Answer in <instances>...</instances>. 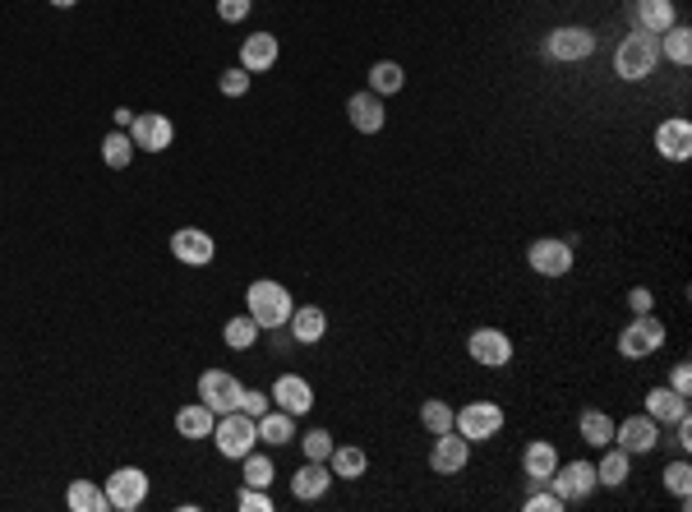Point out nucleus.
Returning <instances> with one entry per match:
<instances>
[{
  "instance_id": "1",
  "label": "nucleus",
  "mask_w": 692,
  "mask_h": 512,
  "mask_svg": "<svg viewBox=\"0 0 692 512\" xmlns=\"http://www.w3.org/2000/svg\"><path fill=\"white\" fill-rule=\"evenodd\" d=\"M656 65H660V37L642 33V28H633V33L614 47V74H619L623 84H642Z\"/></svg>"
},
{
  "instance_id": "2",
  "label": "nucleus",
  "mask_w": 692,
  "mask_h": 512,
  "mask_svg": "<svg viewBox=\"0 0 692 512\" xmlns=\"http://www.w3.org/2000/svg\"><path fill=\"white\" fill-rule=\"evenodd\" d=\"M245 300H250V319L259 323L263 333L268 328H287L291 319V291L282 282H268V277H259V282H250V291H245Z\"/></svg>"
},
{
  "instance_id": "3",
  "label": "nucleus",
  "mask_w": 692,
  "mask_h": 512,
  "mask_svg": "<svg viewBox=\"0 0 692 512\" xmlns=\"http://www.w3.org/2000/svg\"><path fill=\"white\" fill-rule=\"evenodd\" d=\"M213 439H217V453L240 462V457L254 453V443H259V420L245 416V411H227V416H217Z\"/></svg>"
},
{
  "instance_id": "4",
  "label": "nucleus",
  "mask_w": 692,
  "mask_h": 512,
  "mask_svg": "<svg viewBox=\"0 0 692 512\" xmlns=\"http://www.w3.org/2000/svg\"><path fill=\"white\" fill-rule=\"evenodd\" d=\"M660 346H665V323H660L656 314H633L628 328L619 333V351L628 360H646L651 351H660Z\"/></svg>"
},
{
  "instance_id": "5",
  "label": "nucleus",
  "mask_w": 692,
  "mask_h": 512,
  "mask_svg": "<svg viewBox=\"0 0 692 512\" xmlns=\"http://www.w3.org/2000/svg\"><path fill=\"white\" fill-rule=\"evenodd\" d=\"M107 508L111 512H139L148 499V476L139 471V466H120V471H111L107 485Z\"/></svg>"
},
{
  "instance_id": "6",
  "label": "nucleus",
  "mask_w": 692,
  "mask_h": 512,
  "mask_svg": "<svg viewBox=\"0 0 692 512\" xmlns=\"http://www.w3.org/2000/svg\"><path fill=\"white\" fill-rule=\"evenodd\" d=\"M453 429L462 434L466 443H485V439H494L503 429V406H494V402H471V406H462L453 416Z\"/></svg>"
},
{
  "instance_id": "7",
  "label": "nucleus",
  "mask_w": 692,
  "mask_h": 512,
  "mask_svg": "<svg viewBox=\"0 0 692 512\" xmlns=\"http://www.w3.org/2000/svg\"><path fill=\"white\" fill-rule=\"evenodd\" d=\"M466 351H471V360L485 365V370H503V365L517 356L513 337L499 333V328H476V333L466 337Z\"/></svg>"
},
{
  "instance_id": "8",
  "label": "nucleus",
  "mask_w": 692,
  "mask_h": 512,
  "mask_svg": "<svg viewBox=\"0 0 692 512\" xmlns=\"http://www.w3.org/2000/svg\"><path fill=\"white\" fill-rule=\"evenodd\" d=\"M596 485L600 480H596V466L591 462H563V466H554V476H549V489H554L563 503L591 499V489Z\"/></svg>"
},
{
  "instance_id": "9",
  "label": "nucleus",
  "mask_w": 692,
  "mask_h": 512,
  "mask_svg": "<svg viewBox=\"0 0 692 512\" xmlns=\"http://www.w3.org/2000/svg\"><path fill=\"white\" fill-rule=\"evenodd\" d=\"M545 51L549 60H563V65H577V60H586L591 56V51H596V33H591V28H554V33L545 37Z\"/></svg>"
},
{
  "instance_id": "10",
  "label": "nucleus",
  "mask_w": 692,
  "mask_h": 512,
  "mask_svg": "<svg viewBox=\"0 0 692 512\" xmlns=\"http://www.w3.org/2000/svg\"><path fill=\"white\" fill-rule=\"evenodd\" d=\"M240 379L236 374H227V370H203L199 374V402L203 406H213L217 416H227V411H236L240 406Z\"/></svg>"
},
{
  "instance_id": "11",
  "label": "nucleus",
  "mask_w": 692,
  "mask_h": 512,
  "mask_svg": "<svg viewBox=\"0 0 692 512\" xmlns=\"http://www.w3.org/2000/svg\"><path fill=\"white\" fill-rule=\"evenodd\" d=\"M526 263L536 268L540 277H568L573 273V245L554 236H540L531 250H526Z\"/></svg>"
},
{
  "instance_id": "12",
  "label": "nucleus",
  "mask_w": 692,
  "mask_h": 512,
  "mask_svg": "<svg viewBox=\"0 0 692 512\" xmlns=\"http://www.w3.org/2000/svg\"><path fill=\"white\" fill-rule=\"evenodd\" d=\"M130 139H134V148H144V153H167L171 139H176V125H171L162 111H144V116H134Z\"/></svg>"
},
{
  "instance_id": "13",
  "label": "nucleus",
  "mask_w": 692,
  "mask_h": 512,
  "mask_svg": "<svg viewBox=\"0 0 692 512\" xmlns=\"http://www.w3.org/2000/svg\"><path fill=\"white\" fill-rule=\"evenodd\" d=\"M660 443V425L651 416H628L623 425H614V448H623L628 457H642Z\"/></svg>"
},
{
  "instance_id": "14",
  "label": "nucleus",
  "mask_w": 692,
  "mask_h": 512,
  "mask_svg": "<svg viewBox=\"0 0 692 512\" xmlns=\"http://www.w3.org/2000/svg\"><path fill=\"white\" fill-rule=\"evenodd\" d=\"M466 457H471V443H466L457 429H448V434H434L430 466L439 471V476H457V471L466 466Z\"/></svg>"
},
{
  "instance_id": "15",
  "label": "nucleus",
  "mask_w": 692,
  "mask_h": 512,
  "mask_svg": "<svg viewBox=\"0 0 692 512\" xmlns=\"http://www.w3.org/2000/svg\"><path fill=\"white\" fill-rule=\"evenodd\" d=\"M171 254H176L185 268H203V263H213L217 245H213V236H208V231L185 227V231H176V236H171Z\"/></svg>"
},
{
  "instance_id": "16",
  "label": "nucleus",
  "mask_w": 692,
  "mask_h": 512,
  "mask_svg": "<svg viewBox=\"0 0 692 512\" xmlns=\"http://www.w3.org/2000/svg\"><path fill=\"white\" fill-rule=\"evenodd\" d=\"M268 397H273V406H282L287 416H305V411H314V388L300 379V374H282Z\"/></svg>"
},
{
  "instance_id": "17",
  "label": "nucleus",
  "mask_w": 692,
  "mask_h": 512,
  "mask_svg": "<svg viewBox=\"0 0 692 512\" xmlns=\"http://www.w3.org/2000/svg\"><path fill=\"white\" fill-rule=\"evenodd\" d=\"M346 116H351V125H356L360 134H379L383 120H388V111H383V97L379 93H351V102H346Z\"/></svg>"
},
{
  "instance_id": "18",
  "label": "nucleus",
  "mask_w": 692,
  "mask_h": 512,
  "mask_svg": "<svg viewBox=\"0 0 692 512\" xmlns=\"http://www.w3.org/2000/svg\"><path fill=\"white\" fill-rule=\"evenodd\" d=\"M333 489V466H323V462H305L291 476V494H296L300 503H314V499H323Z\"/></svg>"
},
{
  "instance_id": "19",
  "label": "nucleus",
  "mask_w": 692,
  "mask_h": 512,
  "mask_svg": "<svg viewBox=\"0 0 692 512\" xmlns=\"http://www.w3.org/2000/svg\"><path fill=\"white\" fill-rule=\"evenodd\" d=\"M277 65V37L273 33H250L240 42V70L250 74H263Z\"/></svg>"
},
{
  "instance_id": "20",
  "label": "nucleus",
  "mask_w": 692,
  "mask_h": 512,
  "mask_svg": "<svg viewBox=\"0 0 692 512\" xmlns=\"http://www.w3.org/2000/svg\"><path fill=\"white\" fill-rule=\"evenodd\" d=\"M656 153L669 157V162H688L692 153V125L688 120H665L656 130Z\"/></svg>"
},
{
  "instance_id": "21",
  "label": "nucleus",
  "mask_w": 692,
  "mask_h": 512,
  "mask_svg": "<svg viewBox=\"0 0 692 512\" xmlns=\"http://www.w3.org/2000/svg\"><path fill=\"white\" fill-rule=\"evenodd\" d=\"M646 416L656 420V425H674V420L688 416V397L660 383V388H651V393H646Z\"/></svg>"
},
{
  "instance_id": "22",
  "label": "nucleus",
  "mask_w": 692,
  "mask_h": 512,
  "mask_svg": "<svg viewBox=\"0 0 692 512\" xmlns=\"http://www.w3.org/2000/svg\"><path fill=\"white\" fill-rule=\"evenodd\" d=\"M554 466H559V448L545 439L536 443H526V453H522V471L531 485H549V476H554Z\"/></svg>"
},
{
  "instance_id": "23",
  "label": "nucleus",
  "mask_w": 692,
  "mask_h": 512,
  "mask_svg": "<svg viewBox=\"0 0 692 512\" xmlns=\"http://www.w3.org/2000/svg\"><path fill=\"white\" fill-rule=\"evenodd\" d=\"M674 24H679V19H674V0H637L633 5V28H642V33L660 37Z\"/></svg>"
},
{
  "instance_id": "24",
  "label": "nucleus",
  "mask_w": 692,
  "mask_h": 512,
  "mask_svg": "<svg viewBox=\"0 0 692 512\" xmlns=\"http://www.w3.org/2000/svg\"><path fill=\"white\" fill-rule=\"evenodd\" d=\"M287 328H291V337H296L300 346H314L323 333H328V314H323L319 305H305V310H291Z\"/></svg>"
},
{
  "instance_id": "25",
  "label": "nucleus",
  "mask_w": 692,
  "mask_h": 512,
  "mask_svg": "<svg viewBox=\"0 0 692 512\" xmlns=\"http://www.w3.org/2000/svg\"><path fill=\"white\" fill-rule=\"evenodd\" d=\"M213 425H217V411L213 406H203V402L180 406L176 411V429L185 434V439H213Z\"/></svg>"
},
{
  "instance_id": "26",
  "label": "nucleus",
  "mask_w": 692,
  "mask_h": 512,
  "mask_svg": "<svg viewBox=\"0 0 692 512\" xmlns=\"http://www.w3.org/2000/svg\"><path fill=\"white\" fill-rule=\"evenodd\" d=\"M296 439V416H287L282 406H268L259 416V443H291Z\"/></svg>"
},
{
  "instance_id": "27",
  "label": "nucleus",
  "mask_w": 692,
  "mask_h": 512,
  "mask_svg": "<svg viewBox=\"0 0 692 512\" xmlns=\"http://www.w3.org/2000/svg\"><path fill=\"white\" fill-rule=\"evenodd\" d=\"M628 476H633V457L609 443L605 457H600V466H596V480H600V485H609V489H619Z\"/></svg>"
},
{
  "instance_id": "28",
  "label": "nucleus",
  "mask_w": 692,
  "mask_h": 512,
  "mask_svg": "<svg viewBox=\"0 0 692 512\" xmlns=\"http://www.w3.org/2000/svg\"><path fill=\"white\" fill-rule=\"evenodd\" d=\"M328 462H333V476L337 480H360L365 471H370V457H365V448H356V443L333 448V453H328Z\"/></svg>"
},
{
  "instance_id": "29",
  "label": "nucleus",
  "mask_w": 692,
  "mask_h": 512,
  "mask_svg": "<svg viewBox=\"0 0 692 512\" xmlns=\"http://www.w3.org/2000/svg\"><path fill=\"white\" fill-rule=\"evenodd\" d=\"M665 42H660V56H669L679 70H688L692 65V28L688 24H674V28H665Z\"/></svg>"
},
{
  "instance_id": "30",
  "label": "nucleus",
  "mask_w": 692,
  "mask_h": 512,
  "mask_svg": "<svg viewBox=\"0 0 692 512\" xmlns=\"http://www.w3.org/2000/svg\"><path fill=\"white\" fill-rule=\"evenodd\" d=\"M65 503H70L74 512H111L107 508V489L93 485V480H74L70 494H65Z\"/></svg>"
},
{
  "instance_id": "31",
  "label": "nucleus",
  "mask_w": 692,
  "mask_h": 512,
  "mask_svg": "<svg viewBox=\"0 0 692 512\" xmlns=\"http://www.w3.org/2000/svg\"><path fill=\"white\" fill-rule=\"evenodd\" d=\"M134 153H139V148H134V139L125 130H111L107 139H102V162H107L111 171H125L134 162Z\"/></svg>"
},
{
  "instance_id": "32",
  "label": "nucleus",
  "mask_w": 692,
  "mask_h": 512,
  "mask_svg": "<svg viewBox=\"0 0 692 512\" xmlns=\"http://www.w3.org/2000/svg\"><path fill=\"white\" fill-rule=\"evenodd\" d=\"M406 88V70L397 65V60H379L370 70V93H379V97H388V93H402Z\"/></svg>"
},
{
  "instance_id": "33",
  "label": "nucleus",
  "mask_w": 692,
  "mask_h": 512,
  "mask_svg": "<svg viewBox=\"0 0 692 512\" xmlns=\"http://www.w3.org/2000/svg\"><path fill=\"white\" fill-rule=\"evenodd\" d=\"M577 429H582V439L591 443V448H609V443H614V420H609L605 411H586V416L577 420Z\"/></svg>"
},
{
  "instance_id": "34",
  "label": "nucleus",
  "mask_w": 692,
  "mask_h": 512,
  "mask_svg": "<svg viewBox=\"0 0 692 512\" xmlns=\"http://www.w3.org/2000/svg\"><path fill=\"white\" fill-rule=\"evenodd\" d=\"M453 406L448 402H439V397H430V402L420 406V425L430 429V434H448V429H453Z\"/></svg>"
},
{
  "instance_id": "35",
  "label": "nucleus",
  "mask_w": 692,
  "mask_h": 512,
  "mask_svg": "<svg viewBox=\"0 0 692 512\" xmlns=\"http://www.w3.org/2000/svg\"><path fill=\"white\" fill-rule=\"evenodd\" d=\"M259 333H263L259 323H254L250 314H240V319L227 323V346H231V351H250V346L259 342Z\"/></svg>"
},
{
  "instance_id": "36",
  "label": "nucleus",
  "mask_w": 692,
  "mask_h": 512,
  "mask_svg": "<svg viewBox=\"0 0 692 512\" xmlns=\"http://www.w3.org/2000/svg\"><path fill=\"white\" fill-rule=\"evenodd\" d=\"M240 462H245V485H259V489H268V485H273V476H277L273 457L245 453V457H240Z\"/></svg>"
},
{
  "instance_id": "37",
  "label": "nucleus",
  "mask_w": 692,
  "mask_h": 512,
  "mask_svg": "<svg viewBox=\"0 0 692 512\" xmlns=\"http://www.w3.org/2000/svg\"><path fill=\"white\" fill-rule=\"evenodd\" d=\"M665 489H669V494H679V499H688V489H692V466L683 462V457L665 466Z\"/></svg>"
},
{
  "instance_id": "38",
  "label": "nucleus",
  "mask_w": 692,
  "mask_h": 512,
  "mask_svg": "<svg viewBox=\"0 0 692 512\" xmlns=\"http://www.w3.org/2000/svg\"><path fill=\"white\" fill-rule=\"evenodd\" d=\"M300 448H305L310 462H328V453H333V434H328V429H310V434L300 439Z\"/></svg>"
},
{
  "instance_id": "39",
  "label": "nucleus",
  "mask_w": 692,
  "mask_h": 512,
  "mask_svg": "<svg viewBox=\"0 0 692 512\" xmlns=\"http://www.w3.org/2000/svg\"><path fill=\"white\" fill-rule=\"evenodd\" d=\"M217 88H222V97H245L250 93V70H222V79H217Z\"/></svg>"
},
{
  "instance_id": "40",
  "label": "nucleus",
  "mask_w": 692,
  "mask_h": 512,
  "mask_svg": "<svg viewBox=\"0 0 692 512\" xmlns=\"http://www.w3.org/2000/svg\"><path fill=\"white\" fill-rule=\"evenodd\" d=\"M236 508L240 512H273V499H268V489L245 485V489H240V499H236Z\"/></svg>"
},
{
  "instance_id": "41",
  "label": "nucleus",
  "mask_w": 692,
  "mask_h": 512,
  "mask_svg": "<svg viewBox=\"0 0 692 512\" xmlns=\"http://www.w3.org/2000/svg\"><path fill=\"white\" fill-rule=\"evenodd\" d=\"M522 508L526 512H563V499L554 494V489H540V494H526Z\"/></svg>"
},
{
  "instance_id": "42",
  "label": "nucleus",
  "mask_w": 692,
  "mask_h": 512,
  "mask_svg": "<svg viewBox=\"0 0 692 512\" xmlns=\"http://www.w3.org/2000/svg\"><path fill=\"white\" fill-rule=\"evenodd\" d=\"M250 5L254 0H217V14H222V24H245L250 19Z\"/></svg>"
},
{
  "instance_id": "43",
  "label": "nucleus",
  "mask_w": 692,
  "mask_h": 512,
  "mask_svg": "<svg viewBox=\"0 0 692 512\" xmlns=\"http://www.w3.org/2000/svg\"><path fill=\"white\" fill-rule=\"evenodd\" d=\"M268 406H273V397H268V393H259V388L250 393V388H245V393H240V406H236V411H245V416L259 420L263 411H268Z\"/></svg>"
},
{
  "instance_id": "44",
  "label": "nucleus",
  "mask_w": 692,
  "mask_h": 512,
  "mask_svg": "<svg viewBox=\"0 0 692 512\" xmlns=\"http://www.w3.org/2000/svg\"><path fill=\"white\" fill-rule=\"evenodd\" d=\"M651 305H656V296H651L646 286H633V291H628V310L633 314H651Z\"/></svg>"
},
{
  "instance_id": "45",
  "label": "nucleus",
  "mask_w": 692,
  "mask_h": 512,
  "mask_svg": "<svg viewBox=\"0 0 692 512\" xmlns=\"http://www.w3.org/2000/svg\"><path fill=\"white\" fill-rule=\"evenodd\" d=\"M669 388L688 397V388H692V365H688V360H679V365H674V374H669Z\"/></svg>"
},
{
  "instance_id": "46",
  "label": "nucleus",
  "mask_w": 692,
  "mask_h": 512,
  "mask_svg": "<svg viewBox=\"0 0 692 512\" xmlns=\"http://www.w3.org/2000/svg\"><path fill=\"white\" fill-rule=\"evenodd\" d=\"M51 5H56V10H70V5H74V0H51Z\"/></svg>"
}]
</instances>
